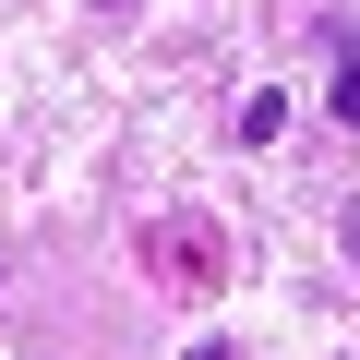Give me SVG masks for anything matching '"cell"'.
Segmentation results:
<instances>
[{"mask_svg": "<svg viewBox=\"0 0 360 360\" xmlns=\"http://www.w3.org/2000/svg\"><path fill=\"white\" fill-rule=\"evenodd\" d=\"M96 13H132V0H96Z\"/></svg>", "mask_w": 360, "mask_h": 360, "instance_id": "cell-6", "label": "cell"}, {"mask_svg": "<svg viewBox=\"0 0 360 360\" xmlns=\"http://www.w3.org/2000/svg\"><path fill=\"white\" fill-rule=\"evenodd\" d=\"M288 132V96H240V144H276Z\"/></svg>", "mask_w": 360, "mask_h": 360, "instance_id": "cell-2", "label": "cell"}, {"mask_svg": "<svg viewBox=\"0 0 360 360\" xmlns=\"http://www.w3.org/2000/svg\"><path fill=\"white\" fill-rule=\"evenodd\" d=\"M348 264H360V205H348Z\"/></svg>", "mask_w": 360, "mask_h": 360, "instance_id": "cell-5", "label": "cell"}, {"mask_svg": "<svg viewBox=\"0 0 360 360\" xmlns=\"http://www.w3.org/2000/svg\"><path fill=\"white\" fill-rule=\"evenodd\" d=\"M336 120L360 132V37H336Z\"/></svg>", "mask_w": 360, "mask_h": 360, "instance_id": "cell-3", "label": "cell"}, {"mask_svg": "<svg viewBox=\"0 0 360 360\" xmlns=\"http://www.w3.org/2000/svg\"><path fill=\"white\" fill-rule=\"evenodd\" d=\"M156 276L205 288V276H217V229H205V217H168V229H156Z\"/></svg>", "mask_w": 360, "mask_h": 360, "instance_id": "cell-1", "label": "cell"}, {"mask_svg": "<svg viewBox=\"0 0 360 360\" xmlns=\"http://www.w3.org/2000/svg\"><path fill=\"white\" fill-rule=\"evenodd\" d=\"M193 360H240V348H229V336H205V348H193Z\"/></svg>", "mask_w": 360, "mask_h": 360, "instance_id": "cell-4", "label": "cell"}]
</instances>
